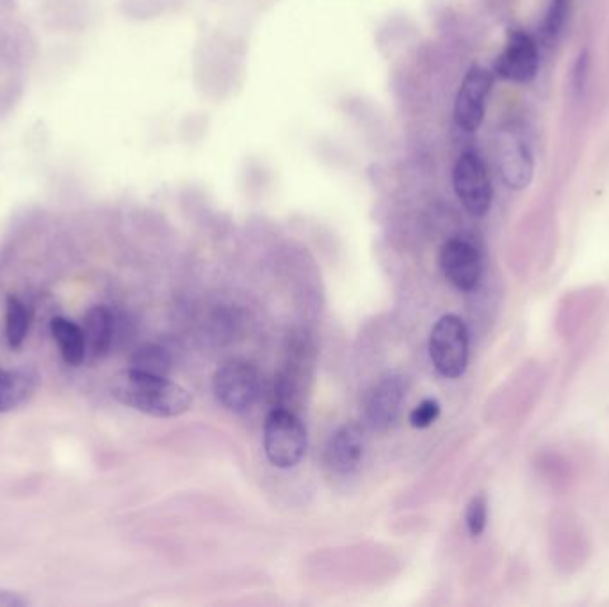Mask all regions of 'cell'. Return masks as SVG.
<instances>
[{"mask_svg":"<svg viewBox=\"0 0 609 607\" xmlns=\"http://www.w3.org/2000/svg\"><path fill=\"white\" fill-rule=\"evenodd\" d=\"M50 332H52V337L56 340L61 357L66 364L72 365V367L84 364L88 355H86V340H84L82 326L74 321H68L65 317H54L50 323Z\"/></svg>","mask_w":609,"mask_h":607,"instance_id":"cell-13","label":"cell"},{"mask_svg":"<svg viewBox=\"0 0 609 607\" xmlns=\"http://www.w3.org/2000/svg\"><path fill=\"white\" fill-rule=\"evenodd\" d=\"M132 369H138L143 373L159 374L166 376L170 373L171 358L163 348L155 346V344H147L143 348L136 351V355L132 357Z\"/></svg>","mask_w":609,"mask_h":607,"instance_id":"cell-16","label":"cell"},{"mask_svg":"<svg viewBox=\"0 0 609 607\" xmlns=\"http://www.w3.org/2000/svg\"><path fill=\"white\" fill-rule=\"evenodd\" d=\"M439 415V401H435V399H424L423 403H419V405L415 406L414 410H412L410 417H408V421H410V426H412V428L426 429L430 428L431 424L439 419Z\"/></svg>","mask_w":609,"mask_h":607,"instance_id":"cell-18","label":"cell"},{"mask_svg":"<svg viewBox=\"0 0 609 607\" xmlns=\"http://www.w3.org/2000/svg\"><path fill=\"white\" fill-rule=\"evenodd\" d=\"M34 380L22 371L0 369V413L11 412L33 396Z\"/></svg>","mask_w":609,"mask_h":607,"instance_id":"cell-14","label":"cell"},{"mask_svg":"<svg viewBox=\"0 0 609 607\" xmlns=\"http://www.w3.org/2000/svg\"><path fill=\"white\" fill-rule=\"evenodd\" d=\"M430 357L442 376L460 378L469 365V332L462 317H440L430 335Z\"/></svg>","mask_w":609,"mask_h":607,"instance_id":"cell-3","label":"cell"},{"mask_svg":"<svg viewBox=\"0 0 609 607\" xmlns=\"http://www.w3.org/2000/svg\"><path fill=\"white\" fill-rule=\"evenodd\" d=\"M567 4H569V0H553L549 17H547L549 33L556 34L560 31L561 25L565 22V15H567Z\"/></svg>","mask_w":609,"mask_h":607,"instance_id":"cell-19","label":"cell"},{"mask_svg":"<svg viewBox=\"0 0 609 607\" xmlns=\"http://www.w3.org/2000/svg\"><path fill=\"white\" fill-rule=\"evenodd\" d=\"M538 65L540 59L533 38L529 34L513 31L501 56L497 57L494 70L506 81L529 82L535 79Z\"/></svg>","mask_w":609,"mask_h":607,"instance_id":"cell-8","label":"cell"},{"mask_svg":"<svg viewBox=\"0 0 609 607\" xmlns=\"http://www.w3.org/2000/svg\"><path fill=\"white\" fill-rule=\"evenodd\" d=\"M29 332V314L24 303L9 296L6 303V335H8L9 348L18 349L24 344Z\"/></svg>","mask_w":609,"mask_h":607,"instance_id":"cell-15","label":"cell"},{"mask_svg":"<svg viewBox=\"0 0 609 607\" xmlns=\"http://www.w3.org/2000/svg\"><path fill=\"white\" fill-rule=\"evenodd\" d=\"M212 389L216 399L230 412H248L259 401V371L250 362L230 360L214 374Z\"/></svg>","mask_w":609,"mask_h":607,"instance_id":"cell-4","label":"cell"},{"mask_svg":"<svg viewBox=\"0 0 609 607\" xmlns=\"http://www.w3.org/2000/svg\"><path fill=\"white\" fill-rule=\"evenodd\" d=\"M84 340H86V355L91 360L106 357L113 344L114 317L113 312L104 305L91 307L84 316Z\"/></svg>","mask_w":609,"mask_h":607,"instance_id":"cell-12","label":"cell"},{"mask_svg":"<svg viewBox=\"0 0 609 607\" xmlns=\"http://www.w3.org/2000/svg\"><path fill=\"white\" fill-rule=\"evenodd\" d=\"M499 171L503 177L504 184L510 189H526L533 179V155L529 152L528 145H524L520 139L512 138L501 146L499 155Z\"/></svg>","mask_w":609,"mask_h":607,"instance_id":"cell-11","label":"cell"},{"mask_svg":"<svg viewBox=\"0 0 609 607\" xmlns=\"http://www.w3.org/2000/svg\"><path fill=\"white\" fill-rule=\"evenodd\" d=\"M488 518V502L485 495H476L472 497L471 502L467 504V511H465V522H467V529L474 538L485 531L487 527Z\"/></svg>","mask_w":609,"mask_h":607,"instance_id":"cell-17","label":"cell"},{"mask_svg":"<svg viewBox=\"0 0 609 607\" xmlns=\"http://www.w3.org/2000/svg\"><path fill=\"white\" fill-rule=\"evenodd\" d=\"M264 449L278 469H293L307 453V429L289 410L277 408L264 424Z\"/></svg>","mask_w":609,"mask_h":607,"instance_id":"cell-2","label":"cell"},{"mask_svg":"<svg viewBox=\"0 0 609 607\" xmlns=\"http://www.w3.org/2000/svg\"><path fill=\"white\" fill-rule=\"evenodd\" d=\"M111 392L122 405L157 419L180 417L193 406L191 392L179 383L132 367L114 376Z\"/></svg>","mask_w":609,"mask_h":607,"instance_id":"cell-1","label":"cell"},{"mask_svg":"<svg viewBox=\"0 0 609 607\" xmlns=\"http://www.w3.org/2000/svg\"><path fill=\"white\" fill-rule=\"evenodd\" d=\"M453 187L465 211L481 218L492 205V182L487 166L476 152H463L453 170Z\"/></svg>","mask_w":609,"mask_h":607,"instance_id":"cell-5","label":"cell"},{"mask_svg":"<svg viewBox=\"0 0 609 607\" xmlns=\"http://www.w3.org/2000/svg\"><path fill=\"white\" fill-rule=\"evenodd\" d=\"M494 84V75L487 68L474 66L463 77L455 100V122L465 132L480 129L485 120L487 100Z\"/></svg>","mask_w":609,"mask_h":607,"instance_id":"cell-6","label":"cell"},{"mask_svg":"<svg viewBox=\"0 0 609 607\" xmlns=\"http://www.w3.org/2000/svg\"><path fill=\"white\" fill-rule=\"evenodd\" d=\"M440 269L456 289L472 291L481 280L480 253L463 239H449L440 250Z\"/></svg>","mask_w":609,"mask_h":607,"instance_id":"cell-7","label":"cell"},{"mask_svg":"<svg viewBox=\"0 0 609 607\" xmlns=\"http://www.w3.org/2000/svg\"><path fill=\"white\" fill-rule=\"evenodd\" d=\"M405 397V381L396 374H390L374 383L364 399V413L373 428H385L396 419L399 406Z\"/></svg>","mask_w":609,"mask_h":607,"instance_id":"cell-9","label":"cell"},{"mask_svg":"<svg viewBox=\"0 0 609 607\" xmlns=\"http://www.w3.org/2000/svg\"><path fill=\"white\" fill-rule=\"evenodd\" d=\"M364 458V433L357 424L342 426L326 447V465L335 474L350 476L357 472Z\"/></svg>","mask_w":609,"mask_h":607,"instance_id":"cell-10","label":"cell"},{"mask_svg":"<svg viewBox=\"0 0 609 607\" xmlns=\"http://www.w3.org/2000/svg\"><path fill=\"white\" fill-rule=\"evenodd\" d=\"M29 606V600L17 591L0 590V607H25Z\"/></svg>","mask_w":609,"mask_h":607,"instance_id":"cell-20","label":"cell"}]
</instances>
